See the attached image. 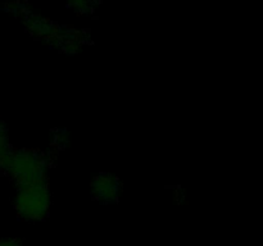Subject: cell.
<instances>
[{
	"label": "cell",
	"instance_id": "obj_6",
	"mask_svg": "<svg viewBox=\"0 0 263 246\" xmlns=\"http://www.w3.org/2000/svg\"><path fill=\"white\" fill-rule=\"evenodd\" d=\"M0 246H23L17 238H0Z\"/></svg>",
	"mask_w": 263,
	"mask_h": 246
},
{
	"label": "cell",
	"instance_id": "obj_5",
	"mask_svg": "<svg viewBox=\"0 0 263 246\" xmlns=\"http://www.w3.org/2000/svg\"><path fill=\"white\" fill-rule=\"evenodd\" d=\"M69 7L73 8L77 12H87L91 8L94 0H67Z\"/></svg>",
	"mask_w": 263,
	"mask_h": 246
},
{
	"label": "cell",
	"instance_id": "obj_2",
	"mask_svg": "<svg viewBox=\"0 0 263 246\" xmlns=\"http://www.w3.org/2000/svg\"><path fill=\"white\" fill-rule=\"evenodd\" d=\"M14 208L18 215L28 222L45 219L50 208V191H49L48 179L20 187L15 195Z\"/></svg>",
	"mask_w": 263,
	"mask_h": 246
},
{
	"label": "cell",
	"instance_id": "obj_4",
	"mask_svg": "<svg viewBox=\"0 0 263 246\" xmlns=\"http://www.w3.org/2000/svg\"><path fill=\"white\" fill-rule=\"evenodd\" d=\"M12 149L13 148L9 144V138H8L7 127H5L3 120H0V160H2L8 153H10Z\"/></svg>",
	"mask_w": 263,
	"mask_h": 246
},
{
	"label": "cell",
	"instance_id": "obj_3",
	"mask_svg": "<svg viewBox=\"0 0 263 246\" xmlns=\"http://www.w3.org/2000/svg\"><path fill=\"white\" fill-rule=\"evenodd\" d=\"M91 196L99 202L112 204L116 202L122 192L120 178L112 173H99L92 178L90 184Z\"/></svg>",
	"mask_w": 263,
	"mask_h": 246
},
{
	"label": "cell",
	"instance_id": "obj_1",
	"mask_svg": "<svg viewBox=\"0 0 263 246\" xmlns=\"http://www.w3.org/2000/svg\"><path fill=\"white\" fill-rule=\"evenodd\" d=\"M49 158L36 149H12L0 160V171L14 181L17 189L48 179Z\"/></svg>",
	"mask_w": 263,
	"mask_h": 246
}]
</instances>
